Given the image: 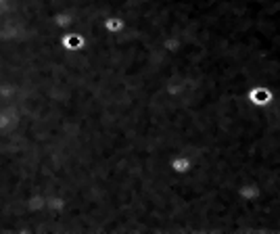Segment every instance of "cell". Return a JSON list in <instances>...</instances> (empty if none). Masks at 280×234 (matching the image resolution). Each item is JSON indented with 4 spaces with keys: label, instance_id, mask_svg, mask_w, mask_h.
Wrapping results in <instances>:
<instances>
[{
    "label": "cell",
    "instance_id": "cell-1",
    "mask_svg": "<svg viewBox=\"0 0 280 234\" xmlns=\"http://www.w3.org/2000/svg\"><path fill=\"white\" fill-rule=\"evenodd\" d=\"M249 99L255 102V105H268V102L272 100V94L265 90V88H257V90H253L249 94Z\"/></svg>",
    "mask_w": 280,
    "mask_h": 234
},
{
    "label": "cell",
    "instance_id": "cell-2",
    "mask_svg": "<svg viewBox=\"0 0 280 234\" xmlns=\"http://www.w3.org/2000/svg\"><path fill=\"white\" fill-rule=\"evenodd\" d=\"M176 169H180V171H184V169H188V161L186 159H180V161H176V165H174Z\"/></svg>",
    "mask_w": 280,
    "mask_h": 234
},
{
    "label": "cell",
    "instance_id": "cell-3",
    "mask_svg": "<svg viewBox=\"0 0 280 234\" xmlns=\"http://www.w3.org/2000/svg\"><path fill=\"white\" fill-rule=\"evenodd\" d=\"M107 27H109V30H117V27H122V21H111V19H109Z\"/></svg>",
    "mask_w": 280,
    "mask_h": 234
}]
</instances>
